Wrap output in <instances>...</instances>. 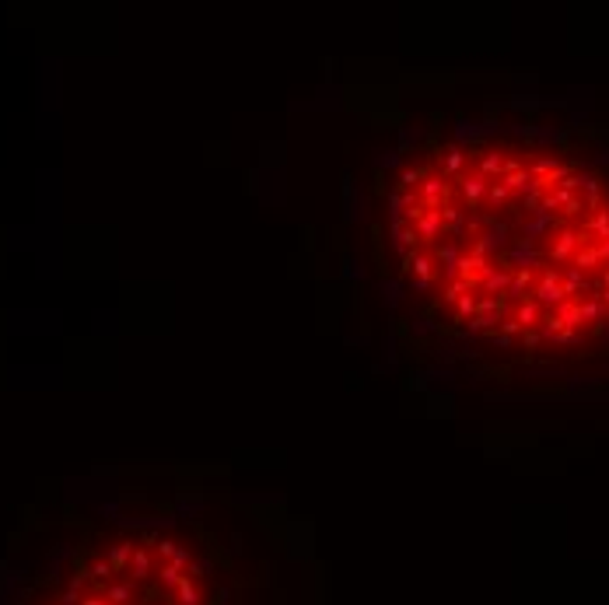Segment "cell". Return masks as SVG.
I'll list each match as a JSON object with an SVG mask.
<instances>
[{
  "instance_id": "6da1fadb",
  "label": "cell",
  "mask_w": 609,
  "mask_h": 605,
  "mask_svg": "<svg viewBox=\"0 0 609 605\" xmlns=\"http://www.w3.org/2000/svg\"><path fill=\"white\" fill-rule=\"evenodd\" d=\"M417 290L501 343H571L609 315V203L592 175L497 144L441 147L392 193Z\"/></svg>"
},
{
  "instance_id": "7a4b0ae2",
  "label": "cell",
  "mask_w": 609,
  "mask_h": 605,
  "mask_svg": "<svg viewBox=\"0 0 609 605\" xmlns=\"http://www.w3.org/2000/svg\"><path fill=\"white\" fill-rule=\"evenodd\" d=\"M29 605H214V577L189 539L126 528L78 549Z\"/></svg>"
}]
</instances>
